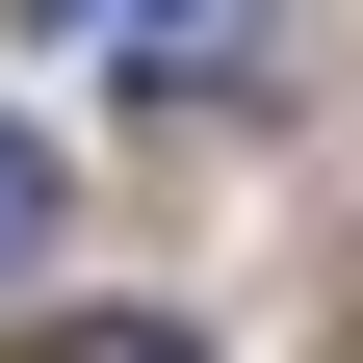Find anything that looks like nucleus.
Returning a JSON list of instances; mask_svg holds the SVG:
<instances>
[{"instance_id":"obj_1","label":"nucleus","mask_w":363,"mask_h":363,"mask_svg":"<svg viewBox=\"0 0 363 363\" xmlns=\"http://www.w3.org/2000/svg\"><path fill=\"white\" fill-rule=\"evenodd\" d=\"M26 259H52V130L0 104V286H26Z\"/></svg>"},{"instance_id":"obj_2","label":"nucleus","mask_w":363,"mask_h":363,"mask_svg":"<svg viewBox=\"0 0 363 363\" xmlns=\"http://www.w3.org/2000/svg\"><path fill=\"white\" fill-rule=\"evenodd\" d=\"M26 26H156V78H234V26H182V0H26Z\"/></svg>"},{"instance_id":"obj_3","label":"nucleus","mask_w":363,"mask_h":363,"mask_svg":"<svg viewBox=\"0 0 363 363\" xmlns=\"http://www.w3.org/2000/svg\"><path fill=\"white\" fill-rule=\"evenodd\" d=\"M26 363H208V337H182V311H52Z\"/></svg>"}]
</instances>
